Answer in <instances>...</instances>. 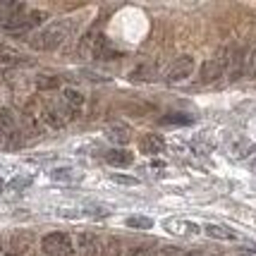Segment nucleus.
Masks as SVG:
<instances>
[{"mask_svg": "<svg viewBox=\"0 0 256 256\" xmlns=\"http://www.w3.org/2000/svg\"><path fill=\"white\" fill-rule=\"evenodd\" d=\"M204 232L208 234V237H213V240H234V237H237L232 230H228V228L216 225V223H208L206 228H204Z\"/></svg>", "mask_w": 256, "mask_h": 256, "instance_id": "15", "label": "nucleus"}, {"mask_svg": "<svg viewBox=\"0 0 256 256\" xmlns=\"http://www.w3.org/2000/svg\"><path fill=\"white\" fill-rule=\"evenodd\" d=\"M0 62H8V65H12V62H20V53H17V50H12L10 46L0 44Z\"/></svg>", "mask_w": 256, "mask_h": 256, "instance_id": "19", "label": "nucleus"}, {"mask_svg": "<svg viewBox=\"0 0 256 256\" xmlns=\"http://www.w3.org/2000/svg\"><path fill=\"white\" fill-rule=\"evenodd\" d=\"M246 74H249V79H256V48L246 58Z\"/></svg>", "mask_w": 256, "mask_h": 256, "instance_id": "21", "label": "nucleus"}, {"mask_svg": "<svg viewBox=\"0 0 256 256\" xmlns=\"http://www.w3.org/2000/svg\"><path fill=\"white\" fill-rule=\"evenodd\" d=\"M127 225L134 228V230H148V228L154 225V220L146 218V216H130V218H127Z\"/></svg>", "mask_w": 256, "mask_h": 256, "instance_id": "17", "label": "nucleus"}, {"mask_svg": "<svg viewBox=\"0 0 256 256\" xmlns=\"http://www.w3.org/2000/svg\"><path fill=\"white\" fill-rule=\"evenodd\" d=\"M160 122L163 124H192L194 122V118H184L182 112H170L166 118H160Z\"/></svg>", "mask_w": 256, "mask_h": 256, "instance_id": "18", "label": "nucleus"}, {"mask_svg": "<svg viewBox=\"0 0 256 256\" xmlns=\"http://www.w3.org/2000/svg\"><path fill=\"white\" fill-rule=\"evenodd\" d=\"M230 154L237 158H242L244 154H249V142H246L244 136H234L232 142H230Z\"/></svg>", "mask_w": 256, "mask_h": 256, "instance_id": "16", "label": "nucleus"}, {"mask_svg": "<svg viewBox=\"0 0 256 256\" xmlns=\"http://www.w3.org/2000/svg\"><path fill=\"white\" fill-rule=\"evenodd\" d=\"M62 103L67 106V110L74 115V112L82 110V106H84V96H82L77 89H65L62 91Z\"/></svg>", "mask_w": 256, "mask_h": 256, "instance_id": "12", "label": "nucleus"}, {"mask_svg": "<svg viewBox=\"0 0 256 256\" xmlns=\"http://www.w3.org/2000/svg\"><path fill=\"white\" fill-rule=\"evenodd\" d=\"M72 32V24L70 22H58L50 24L48 29L38 32L36 36L29 38V46L36 50H56L58 46H62V41L67 38V34Z\"/></svg>", "mask_w": 256, "mask_h": 256, "instance_id": "1", "label": "nucleus"}, {"mask_svg": "<svg viewBox=\"0 0 256 256\" xmlns=\"http://www.w3.org/2000/svg\"><path fill=\"white\" fill-rule=\"evenodd\" d=\"M58 84H60V79H48V77H41L38 79V89H56Z\"/></svg>", "mask_w": 256, "mask_h": 256, "instance_id": "23", "label": "nucleus"}, {"mask_svg": "<svg viewBox=\"0 0 256 256\" xmlns=\"http://www.w3.org/2000/svg\"><path fill=\"white\" fill-rule=\"evenodd\" d=\"M91 53H94L96 60H112V58L118 56V53L110 48V44H108V38H106V36H96V38H94V44H91Z\"/></svg>", "mask_w": 256, "mask_h": 256, "instance_id": "11", "label": "nucleus"}, {"mask_svg": "<svg viewBox=\"0 0 256 256\" xmlns=\"http://www.w3.org/2000/svg\"><path fill=\"white\" fill-rule=\"evenodd\" d=\"M106 134H108V139H110L112 144H130L132 142V130L127 127V124L122 122H115V124H108V130H106Z\"/></svg>", "mask_w": 256, "mask_h": 256, "instance_id": "9", "label": "nucleus"}, {"mask_svg": "<svg viewBox=\"0 0 256 256\" xmlns=\"http://www.w3.org/2000/svg\"><path fill=\"white\" fill-rule=\"evenodd\" d=\"M166 230H170L172 234H182V237H190V234H196L201 230L196 223H190V220H182V218H170L163 223Z\"/></svg>", "mask_w": 256, "mask_h": 256, "instance_id": "8", "label": "nucleus"}, {"mask_svg": "<svg viewBox=\"0 0 256 256\" xmlns=\"http://www.w3.org/2000/svg\"><path fill=\"white\" fill-rule=\"evenodd\" d=\"M94 249H96V237L82 234V252H84V256H94Z\"/></svg>", "mask_w": 256, "mask_h": 256, "instance_id": "20", "label": "nucleus"}, {"mask_svg": "<svg viewBox=\"0 0 256 256\" xmlns=\"http://www.w3.org/2000/svg\"><path fill=\"white\" fill-rule=\"evenodd\" d=\"M228 58H230V50H220L216 58L206 60V62L201 65V72H199L201 84H211V82L223 77V72L228 70Z\"/></svg>", "mask_w": 256, "mask_h": 256, "instance_id": "3", "label": "nucleus"}, {"mask_svg": "<svg viewBox=\"0 0 256 256\" xmlns=\"http://www.w3.org/2000/svg\"><path fill=\"white\" fill-rule=\"evenodd\" d=\"M46 256H72V240L65 232H50L41 242Z\"/></svg>", "mask_w": 256, "mask_h": 256, "instance_id": "4", "label": "nucleus"}, {"mask_svg": "<svg viewBox=\"0 0 256 256\" xmlns=\"http://www.w3.org/2000/svg\"><path fill=\"white\" fill-rule=\"evenodd\" d=\"M17 132V120L12 115L10 108H0V134L2 136H10Z\"/></svg>", "mask_w": 256, "mask_h": 256, "instance_id": "13", "label": "nucleus"}, {"mask_svg": "<svg viewBox=\"0 0 256 256\" xmlns=\"http://www.w3.org/2000/svg\"><path fill=\"white\" fill-rule=\"evenodd\" d=\"M194 72V58L192 56H182L178 58L172 67H170V72H168V82H182V79H187Z\"/></svg>", "mask_w": 256, "mask_h": 256, "instance_id": "5", "label": "nucleus"}, {"mask_svg": "<svg viewBox=\"0 0 256 256\" xmlns=\"http://www.w3.org/2000/svg\"><path fill=\"white\" fill-rule=\"evenodd\" d=\"M0 256H5V254H2V249H0Z\"/></svg>", "mask_w": 256, "mask_h": 256, "instance_id": "30", "label": "nucleus"}, {"mask_svg": "<svg viewBox=\"0 0 256 256\" xmlns=\"http://www.w3.org/2000/svg\"><path fill=\"white\" fill-rule=\"evenodd\" d=\"M194 256H208V254H194Z\"/></svg>", "mask_w": 256, "mask_h": 256, "instance_id": "29", "label": "nucleus"}, {"mask_svg": "<svg viewBox=\"0 0 256 256\" xmlns=\"http://www.w3.org/2000/svg\"><path fill=\"white\" fill-rule=\"evenodd\" d=\"M48 175H50V180H56V182H77V180H82V172L74 170V168H56Z\"/></svg>", "mask_w": 256, "mask_h": 256, "instance_id": "14", "label": "nucleus"}, {"mask_svg": "<svg viewBox=\"0 0 256 256\" xmlns=\"http://www.w3.org/2000/svg\"><path fill=\"white\" fill-rule=\"evenodd\" d=\"M175 256H194V252H178Z\"/></svg>", "mask_w": 256, "mask_h": 256, "instance_id": "27", "label": "nucleus"}, {"mask_svg": "<svg viewBox=\"0 0 256 256\" xmlns=\"http://www.w3.org/2000/svg\"><path fill=\"white\" fill-rule=\"evenodd\" d=\"M103 256H120V242L118 240H108V244L103 249Z\"/></svg>", "mask_w": 256, "mask_h": 256, "instance_id": "22", "label": "nucleus"}, {"mask_svg": "<svg viewBox=\"0 0 256 256\" xmlns=\"http://www.w3.org/2000/svg\"><path fill=\"white\" fill-rule=\"evenodd\" d=\"M2 187H5V182H2V180H0V192H2Z\"/></svg>", "mask_w": 256, "mask_h": 256, "instance_id": "28", "label": "nucleus"}, {"mask_svg": "<svg viewBox=\"0 0 256 256\" xmlns=\"http://www.w3.org/2000/svg\"><path fill=\"white\" fill-rule=\"evenodd\" d=\"M106 160L115 168H130L134 163V156L127 148H110V151H106Z\"/></svg>", "mask_w": 256, "mask_h": 256, "instance_id": "10", "label": "nucleus"}, {"mask_svg": "<svg viewBox=\"0 0 256 256\" xmlns=\"http://www.w3.org/2000/svg\"><path fill=\"white\" fill-rule=\"evenodd\" d=\"M46 124H50V127H65L67 120L70 118H74L72 112L67 110V106L60 100V103H53V100H46L44 106H41V115H38Z\"/></svg>", "mask_w": 256, "mask_h": 256, "instance_id": "2", "label": "nucleus"}, {"mask_svg": "<svg viewBox=\"0 0 256 256\" xmlns=\"http://www.w3.org/2000/svg\"><path fill=\"white\" fill-rule=\"evenodd\" d=\"M139 151L146 154V156H156V154H163L166 151V139L160 134H144L139 139Z\"/></svg>", "mask_w": 256, "mask_h": 256, "instance_id": "6", "label": "nucleus"}, {"mask_svg": "<svg viewBox=\"0 0 256 256\" xmlns=\"http://www.w3.org/2000/svg\"><path fill=\"white\" fill-rule=\"evenodd\" d=\"M32 184V178H17L14 182H10V190H20V187H26Z\"/></svg>", "mask_w": 256, "mask_h": 256, "instance_id": "24", "label": "nucleus"}, {"mask_svg": "<svg viewBox=\"0 0 256 256\" xmlns=\"http://www.w3.org/2000/svg\"><path fill=\"white\" fill-rule=\"evenodd\" d=\"M244 50L242 48H234L230 50V58H228V79L230 82H237V79L242 77V72H244Z\"/></svg>", "mask_w": 256, "mask_h": 256, "instance_id": "7", "label": "nucleus"}, {"mask_svg": "<svg viewBox=\"0 0 256 256\" xmlns=\"http://www.w3.org/2000/svg\"><path fill=\"white\" fill-rule=\"evenodd\" d=\"M112 182H118V184H136L134 178H124V175H112Z\"/></svg>", "mask_w": 256, "mask_h": 256, "instance_id": "25", "label": "nucleus"}, {"mask_svg": "<svg viewBox=\"0 0 256 256\" xmlns=\"http://www.w3.org/2000/svg\"><path fill=\"white\" fill-rule=\"evenodd\" d=\"M132 256H156V254H154V246H151V249L142 246V249H136V252H134Z\"/></svg>", "mask_w": 256, "mask_h": 256, "instance_id": "26", "label": "nucleus"}]
</instances>
